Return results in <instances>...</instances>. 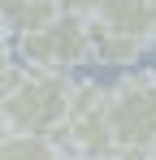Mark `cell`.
I'll use <instances>...</instances> for the list:
<instances>
[{
    "label": "cell",
    "mask_w": 156,
    "mask_h": 160,
    "mask_svg": "<svg viewBox=\"0 0 156 160\" xmlns=\"http://www.w3.org/2000/svg\"><path fill=\"white\" fill-rule=\"evenodd\" d=\"M91 22L113 30V35H130V39H148L152 43V35H156V0H104Z\"/></svg>",
    "instance_id": "obj_5"
},
{
    "label": "cell",
    "mask_w": 156,
    "mask_h": 160,
    "mask_svg": "<svg viewBox=\"0 0 156 160\" xmlns=\"http://www.w3.org/2000/svg\"><path fill=\"white\" fill-rule=\"evenodd\" d=\"M152 160H156V147H152Z\"/></svg>",
    "instance_id": "obj_10"
},
{
    "label": "cell",
    "mask_w": 156,
    "mask_h": 160,
    "mask_svg": "<svg viewBox=\"0 0 156 160\" xmlns=\"http://www.w3.org/2000/svg\"><path fill=\"white\" fill-rule=\"evenodd\" d=\"M91 35H96V61L104 65H134L143 48H148V39H130V35H113V30H104L91 22Z\"/></svg>",
    "instance_id": "obj_8"
},
{
    "label": "cell",
    "mask_w": 156,
    "mask_h": 160,
    "mask_svg": "<svg viewBox=\"0 0 156 160\" xmlns=\"http://www.w3.org/2000/svg\"><path fill=\"white\" fill-rule=\"evenodd\" d=\"M18 48H22V61L30 69L70 74L74 65H87V61L96 56V35H91V22H87V18L61 13L52 26L35 30V35H22Z\"/></svg>",
    "instance_id": "obj_4"
},
{
    "label": "cell",
    "mask_w": 156,
    "mask_h": 160,
    "mask_svg": "<svg viewBox=\"0 0 156 160\" xmlns=\"http://www.w3.org/2000/svg\"><path fill=\"white\" fill-rule=\"evenodd\" d=\"M74 87L78 82H70V74H48V69L26 65L22 78L0 91L4 130L9 134H56L70 117Z\"/></svg>",
    "instance_id": "obj_1"
},
{
    "label": "cell",
    "mask_w": 156,
    "mask_h": 160,
    "mask_svg": "<svg viewBox=\"0 0 156 160\" xmlns=\"http://www.w3.org/2000/svg\"><path fill=\"white\" fill-rule=\"evenodd\" d=\"M100 4H104V0H61V9H65L70 18H87V22L100 13Z\"/></svg>",
    "instance_id": "obj_9"
},
{
    "label": "cell",
    "mask_w": 156,
    "mask_h": 160,
    "mask_svg": "<svg viewBox=\"0 0 156 160\" xmlns=\"http://www.w3.org/2000/svg\"><path fill=\"white\" fill-rule=\"evenodd\" d=\"M74 160H82V156H74Z\"/></svg>",
    "instance_id": "obj_11"
},
{
    "label": "cell",
    "mask_w": 156,
    "mask_h": 160,
    "mask_svg": "<svg viewBox=\"0 0 156 160\" xmlns=\"http://www.w3.org/2000/svg\"><path fill=\"white\" fill-rule=\"evenodd\" d=\"M0 160H65L56 134H4Z\"/></svg>",
    "instance_id": "obj_7"
},
{
    "label": "cell",
    "mask_w": 156,
    "mask_h": 160,
    "mask_svg": "<svg viewBox=\"0 0 156 160\" xmlns=\"http://www.w3.org/2000/svg\"><path fill=\"white\" fill-rule=\"evenodd\" d=\"M108 121L117 160H152L156 147V74H130L108 87Z\"/></svg>",
    "instance_id": "obj_2"
},
{
    "label": "cell",
    "mask_w": 156,
    "mask_h": 160,
    "mask_svg": "<svg viewBox=\"0 0 156 160\" xmlns=\"http://www.w3.org/2000/svg\"><path fill=\"white\" fill-rule=\"evenodd\" d=\"M61 147H70L82 160H113L117 156V138H113V121H108V91L100 82H78L74 104L65 126L56 130Z\"/></svg>",
    "instance_id": "obj_3"
},
{
    "label": "cell",
    "mask_w": 156,
    "mask_h": 160,
    "mask_svg": "<svg viewBox=\"0 0 156 160\" xmlns=\"http://www.w3.org/2000/svg\"><path fill=\"white\" fill-rule=\"evenodd\" d=\"M0 13H4L9 35L22 39V35H35V30L52 26L65 9H61V0H0Z\"/></svg>",
    "instance_id": "obj_6"
}]
</instances>
